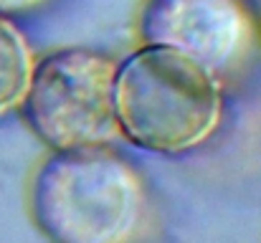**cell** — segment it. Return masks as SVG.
Instances as JSON below:
<instances>
[{"label":"cell","instance_id":"6da1fadb","mask_svg":"<svg viewBox=\"0 0 261 243\" xmlns=\"http://www.w3.org/2000/svg\"><path fill=\"white\" fill-rule=\"evenodd\" d=\"M140 172L109 145L54 150L31 187V213L51 243H132L145 221Z\"/></svg>","mask_w":261,"mask_h":243},{"label":"cell","instance_id":"7a4b0ae2","mask_svg":"<svg viewBox=\"0 0 261 243\" xmlns=\"http://www.w3.org/2000/svg\"><path fill=\"white\" fill-rule=\"evenodd\" d=\"M223 94L216 71L195 59L145 43L114 74V117L132 145L177 155L203 145L221 124Z\"/></svg>","mask_w":261,"mask_h":243},{"label":"cell","instance_id":"3957f363","mask_svg":"<svg viewBox=\"0 0 261 243\" xmlns=\"http://www.w3.org/2000/svg\"><path fill=\"white\" fill-rule=\"evenodd\" d=\"M114 74L117 61L87 46L43 56L33 64L20 101L25 124L51 150L109 145L119 134Z\"/></svg>","mask_w":261,"mask_h":243},{"label":"cell","instance_id":"277c9868","mask_svg":"<svg viewBox=\"0 0 261 243\" xmlns=\"http://www.w3.org/2000/svg\"><path fill=\"white\" fill-rule=\"evenodd\" d=\"M140 38L175 48L218 74L249 48L251 15L241 0H147Z\"/></svg>","mask_w":261,"mask_h":243},{"label":"cell","instance_id":"5b68a950","mask_svg":"<svg viewBox=\"0 0 261 243\" xmlns=\"http://www.w3.org/2000/svg\"><path fill=\"white\" fill-rule=\"evenodd\" d=\"M33 71V51L20 28L0 13V117L20 106Z\"/></svg>","mask_w":261,"mask_h":243},{"label":"cell","instance_id":"8992f818","mask_svg":"<svg viewBox=\"0 0 261 243\" xmlns=\"http://www.w3.org/2000/svg\"><path fill=\"white\" fill-rule=\"evenodd\" d=\"M46 0H0V13L3 15H15V13H25L33 10L38 5H43Z\"/></svg>","mask_w":261,"mask_h":243}]
</instances>
